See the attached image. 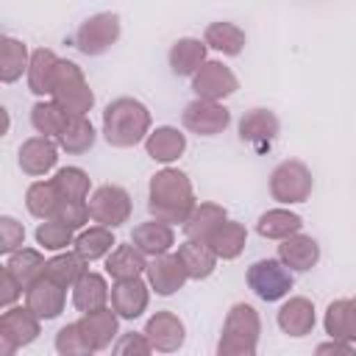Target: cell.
<instances>
[{
	"mask_svg": "<svg viewBox=\"0 0 356 356\" xmlns=\"http://www.w3.org/2000/svg\"><path fill=\"white\" fill-rule=\"evenodd\" d=\"M192 209H195V189L186 172L175 167H164L150 178L147 211L153 214V220L175 225V222H184Z\"/></svg>",
	"mask_w": 356,
	"mask_h": 356,
	"instance_id": "6da1fadb",
	"label": "cell"
},
{
	"mask_svg": "<svg viewBox=\"0 0 356 356\" xmlns=\"http://www.w3.org/2000/svg\"><path fill=\"white\" fill-rule=\"evenodd\" d=\"M150 131V111L136 97H117L103 111V136L111 147H134Z\"/></svg>",
	"mask_w": 356,
	"mask_h": 356,
	"instance_id": "7a4b0ae2",
	"label": "cell"
},
{
	"mask_svg": "<svg viewBox=\"0 0 356 356\" xmlns=\"http://www.w3.org/2000/svg\"><path fill=\"white\" fill-rule=\"evenodd\" d=\"M259 334H261L259 312L250 303H234L231 312L225 314L217 353L220 356H253L259 348Z\"/></svg>",
	"mask_w": 356,
	"mask_h": 356,
	"instance_id": "3957f363",
	"label": "cell"
},
{
	"mask_svg": "<svg viewBox=\"0 0 356 356\" xmlns=\"http://www.w3.org/2000/svg\"><path fill=\"white\" fill-rule=\"evenodd\" d=\"M61 108H67L70 114H86L95 106V95L81 72V67L75 61H64L58 58L56 67V81H53V95H50Z\"/></svg>",
	"mask_w": 356,
	"mask_h": 356,
	"instance_id": "277c9868",
	"label": "cell"
},
{
	"mask_svg": "<svg viewBox=\"0 0 356 356\" xmlns=\"http://www.w3.org/2000/svg\"><path fill=\"white\" fill-rule=\"evenodd\" d=\"M295 278H292V270L284 267L278 259H259L248 267V286L267 303L273 300H281L289 295Z\"/></svg>",
	"mask_w": 356,
	"mask_h": 356,
	"instance_id": "5b68a950",
	"label": "cell"
},
{
	"mask_svg": "<svg viewBox=\"0 0 356 356\" xmlns=\"http://www.w3.org/2000/svg\"><path fill=\"white\" fill-rule=\"evenodd\" d=\"M117 39H120V17L114 11L92 14L75 31V47L83 56H103Z\"/></svg>",
	"mask_w": 356,
	"mask_h": 356,
	"instance_id": "8992f818",
	"label": "cell"
},
{
	"mask_svg": "<svg viewBox=\"0 0 356 356\" xmlns=\"http://www.w3.org/2000/svg\"><path fill=\"white\" fill-rule=\"evenodd\" d=\"M312 172L303 161H281L270 175V195L278 203H303L312 195Z\"/></svg>",
	"mask_w": 356,
	"mask_h": 356,
	"instance_id": "52a82bcc",
	"label": "cell"
},
{
	"mask_svg": "<svg viewBox=\"0 0 356 356\" xmlns=\"http://www.w3.org/2000/svg\"><path fill=\"white\" fill-rule=\"evenodd\" d=\"M89 217L97 225L120 228L131 217V195L117 184H103L89 195Z\"/></svg>",
	"mask_w": 356,
	"mask_h": 356,
	"instance_id": "ba28073f",
	"label": "cell"
},
{
	"mask_svg": "<svg viewBox=\"0 0 356 356\" xmlns=\"http://www.w3.org/2000/svg\"><path fill=\"white\" fill-rule=\"evenodd\" d=\"M181 122H184L186 131H192L197 136H217V134H222L228 128L231 111L220 100L195 97L192 103H186V108L181 114Z\"/></svg>",
	"mask_w": 356,
	"mask_h": 356,
	"instance_id": "9c48e42d",
	"label": "cell"
},
{
	"mask_svg": "<svg viewBox=\"0 0 356 356\" xmlns=\"http://www.w3.org/2000/svg\"><path fill=\"white\" fill-rule=\"evenodd\" d=\"M192 89L203 100H222L239 89V81L222 61H203L192 75Z\"/></svg>",
	"mask_w": 356,
	"mask_h": 356,
	"instance_id": "30bf717a",
	"label": "cell"
},
{
	"mask_svg": "<svg viewBox=\"0 0 356 356\" xmlns=\"http://www.w3.org/2000/svg\"><path fill=\"white\" fill-rule=\"evenodd\" d=\"M145 273H147V284L156 295H175L186 281V270L178 259V253H159V256H150V261L145 264Z\"/></svg>",
	"mask_w": 356,
	"mask_h": 356,
	"instance_id": "8fae6325",
	"label": "cell"
},
{
	"mask_svg": "<svg viewBox=\"0 0 356 356\" xmlns=\"http://www.w3.org/2000/svg\"><path fill=\"white\" fill-rule=\"evenodd\" d=\"M64 300H67V289L53 278H47L44 273L25 289V306L39 320H56L64 312Z\"/></svg>",
	"mask_w": 356,
	"mask_h": 356,
	"instance_id": "7c38bea8",
	"label": "cell"
},
{
	"mask_svg": "<svg viewBox=\"0 0 356 356\" xmlns=\"http://www.w3.org/2000/svg\"><path fill=\"white\" fill-rule=\"evenodd\" d=\"M108 298H111V309L117 312V317H122V320H136V317L147 309L150 289H147V284L136 275V278L114 281Z\"/></svg>",
	"mask_w": 356,
	"mask_h": 356,
	"instance_id": "4fadbf2b",
	"label": "cell"
},
{
	"mask_svg": "<svg viewBox=\"0 0 356 356\" xmlns=\"http://www.w3.org/2000/svg\"><path fill=\"white\" fill-rule=\"evenodd\" d=\"M56 161H58V145L50 136L39 134V136H31L19 145V170L25 175L39 178V175L50 172L56 167Z\"/></svg>",
	"mask_w": 356,
	"mask_h": 356,
	"instance_id": "5bb4252c",
	"label": "cell"
},
{
	"mask_svg": "<svg viewBox=\"0 0 356 356\" xmlns=\"http://www.w3.org/2000/svg\"><path fill=\"white\" fill-rule=\"evenodd\" d=\"M142 334L147 337V342H150L153 350L172 353V350H178L184 345V334L186 331H184V323L178 320V314H172V312H156L147 320V325H145Z\"/></svg>",
	"mask_w": 356,
	"mask_h": 356,
	"instance_id": "9a60e30c",
	"label": "cell"
},
{
	"mask_svg": "<svg viewBox=\"0 0 356 356\" xmlns=\"http://www.w3.org/2000/svg\"><path fill=\"white\" fill-rule=\"evenodd\" d=\"M278 136V117L267 108H250L239 120V139L256 150H267Z\"/></svg>",
	"mask_w": 356,
	"mask_h": 356,
	"instance_id": "2e32d148",
	"label": "cell"
},
{
	"mask_svg": "<svg viewBox=\"0 0 356 356\" xmlns=\"http://www.w3.org/2000/svg\"><path fill=\"white\" fill-rule=\"evenodd\" d=\"M278 261L284 267H289L292 273H306L320 261V245L314 236L306 234H292L286 239H281L278 245Z\"/></svg>",
	"mask_w": 356,
	"mask_h": 356,
	"instance_id": "e0dca14e",
	"label": "cell"
},
{
	"mask_svg": "<svg viewBox=\"0 0 356 356\" xmlns=\"http://www.w3.org/2000/svg\"><path fill=\"white\" fill-rule=\"evenodd\" d=\"M86 342L92 350H103L111 345V339L117 337V328H120V317L114 309L103 306V309H95V312H86L81 320H78Z\"/></svg>",
	"mask_w": 356,
	"mask_h": 356,
	"instance_id": "ac0fdd59",
	"label": "cell"
},
{
	"mask_svg": "<svg viewBox=\"0 0 356 356\" xmlns=\"http://www.w3.org/2000/svg\"><path fill=\"white\" fill-rule=\"evenodd\" d=\"M0 331L17 345V348H25V345H31L36 337H39V331H42V325H39V317L25 306H8V312H3L0 314Z\"/></svg>",
	"mask_w": 356,
	"mask_h": 356,
	"instance_id": "d6986e66",
	"label": "cell"
},
{
	"mask_svg": "<svg viewBox=\"0 0 356 356\" xmlns=\"http://www.w3.org/2000/svg\"><path fill=\"white\" fill-rule=\"evenodd\" d=\"M142 142H145L147 156L153 161H161V164H170V161L181 159L184 150H186V136L172 125H161L156 131H147V136Z\"/></svg>",
	"mask_w": 356,
	"mask_h": 356,
	"instance_id": "ffe728a7",
	"label": "cell"
},
{
	"mask_svg": "<svg viewBox=\"0 0 356 356\" xmlns=\"http://www.w3.org/2000/svg\"><path fill=\"white\" fill-rule=\"evenodd\" d=\"M131 245L142 253V256H159L167 253L175 245V234L172 225L161 222V220H150V222H139L131 234Z\"/></svg>",
	"mask_w": 356,
	"mask_h": 356,
	"instance_id": "44dd1931",
	"label": "cell"
},
{
	"mask_svg": "<svg viewBox=\"0 0 356 356\" xmlns=\"http://www.w3.org/2000/svg\"><path fill=\"white\" fill-rule=\"evenodd\" d=\"M56 67H58V56L47 47H39L28 56V89L39 97L53 95V81H56Z\"/></svg>",
	"mask_w": 356,
	"mask_h": 356,
	"instance_id": "7402d4cb",
	"label": "cell"
},
{
	"mask_svg": "<svg viewBox=\"0 0 356 356\" xmlns=\"http://www.w3.org/2000/svg\"><path fill=\"white\" fill-rule=\"evenodd\" d=\"M245 242H248V231H245V225H239V222H234V220H222V222L206 236V245L211 248V253H214L217 259H225V261L236 259V256L245 250Z\"/></svg>",
	"mask_w": 356,
	"mask_h": 356,
	"instance_id": "603a6c76",
	"label": "cell"
},
{
	"mask_svg": "<svg viewBox=\"0 0 356 356\" xmlns=\"http://www.w3.org/2000/svg\"><path fill=\"white\" fill-rule=\"evenodd\" d=\"M278 328L286 337H306L314 328V306L309 298H289L278 309Z\"/></svg>",
	"mask_w": 356,
	"mask_h": 356,
	"instance_id": "cb8c5ba5",
	"label": "cell"
},
{
	"mask_svg": "<svg viewBox=\"0 0 356 356\" xmlns=\"http://www.w3.org/2000/svg\"><path fill=\"white\" fill-rule=\"evenodd\" d=\"M178 259H181L186 275L195 278V281L209 278V275L214 273V267H217V256L211 253V248H209L206 242L189 239V236H186V242L178 245Z\"/></svg>",
	"mask_w": 356,
	"mask_h": 356,
	"instance_id": "d4e9b609",
	"label": "cell"
},
{
	"mask_svg": "<svg viewBox=\"0 0 356 356\" xmlns=\"http://www.w3.org/2000/svg\"><path fill=\"white\" fill-rule=\"evenodd\" d=\"M72 303L78 312H95V309H103L108 303V286H106V278L97 275V273H83L72 286Z\"/></svg>",
	"mask_w": 356,
	"mask_h": 356,
	"instance_id": "484cf974",
	"label": "cell"
},
{
	"mask_svg": "<svg viewBox=\"0 0 356 356\" xmlns=\"http://www.w3.org/2000/svg\"><path fill=\"white\" fill-rule=\"evenodd\" d=\"M325 334L331 339L353 342L356 339V303L350 298H339L325 309Z\"/></svg>",
	"mask_w": 356,
	"mask_h": 356,
	"instance_id": "4316f807",
	"label": "cell"
},
{
	"mask_svg": "<svg viewBox=\"0 0 356 356\" xmlns=\"http://www.w3.org/2000/svg\"><path fill=\"white\" fill-rule=\"evenodd\" d=\"M95 136L97 134H95L92 122L86 120V114H70L64 128H61V134L56 136V142H58L61 150L78 156V153H86L95 145Z\"/></svg>",
	"mask_w": 356,
	"mask_h": 356,
	"instance_id": "83f0119b",
	"label": "cell"
},
{
	"mask_svg": "<svg viewBox=\"0 0 356 356\" xmlns=\"http://www.w3.org/2000/svg\"><path fill=\"white\" fill-rule=\"evenodd\" d=\"M203 61H206V44H203L200 39L184 36V39H178V42L170 47V70H172L178 78L195 75Z\"/></svg>",
	"mask_w": 356,
	"mask_h": 356,
	"instance_id": "f1b7e54d",
	"label": "cell"
},
{
	"mask_svg": "<svg viewBox=\"0 0 356 356\" xmlns=\"http://www.w3.org/2000/svg\"><path fill=\"white\" fill-rule=\"evenodd\" d=\"M11 259H8V264H6V270L11 273V278L19 284V289L25 292L42 273H44V256L39 253V250H33V248H17L14 253H8Z\"/></svg>",
	"mask_w": 356,
	"mask_h": 356,
	"instance_id": "f546056e",
	"label": "cell"
},
{
	"mask_svg": "<svg viewBox=\"0 0 356 356\" xmlns=\"http://www.w3.org/2000/svg\"><path fill=\"white\" fill-rule=\"evenodd\" d=\"M300 228H303V217L289 209H270L256 222V231L264 239H286V236L298 234Z\"/></svg>",
	"mask_w": 356,
	"mask_h": 356,
	"instance_id": "4dcf8cb0",
	"label": "cell"
},
{
	"mask_svg": "<svg viewBox=\"0 0 356 356\" xmlns=\"http://www.w3.org/2000/svg\"><path fill=\"white\" fill-rule=\"evenodd\" d=\"M145 256L134 248V245H117L106 253V273L114 278V281H122V278H136L145 273Z\"/></svg>",
	"mask_w": 356,
	"mask_h": 356,
	"instance_id": "1f68e13d",
	"label": "cell"
},
{
	"mask_svg": "<svg viewBox=\"0 0 356 356\" xmlns=\"http://www.w3.org/2000/svg\"><path fill=\"white\" fill-rule=\"evenodd\" d=\"M25 70H28V47L14 36L0 33V83L19 81Z\"/></svg>",
	"mask_w": 356,
	"mask_h": 356,
	"instance_id": "d6a6232c",
	"label": "cell"
},
{
	"mask_svg": "<svg viewBox=\"0 0 356 356\" xmlns=\"http://www.w3.org/2000/svg\"><path fill=\"white\" fill-rule=\"evenodd\" d=\"M222 220H228V214H225V209L222 206H217V203H195V209L189 211V217L184 220V234L189 236V239H200V242H206V236L222 222Z\"/></svg>",
	"mask_w": 356,
	"mask_h": 356,
	"instance_id": "836d02e7",
	"label": "cell"
},
{
	"mask_svg": "<svg viewBox=\"0 0 356 356\" xmlns=\"http://www.w3.org/2000/svg\"><path fill=\"white\" fill-rule=\"evenodd\" d=\"M203 44L222 56H239L245 47V31L234 22H211L203 33Z\"/></svg>",
	"mask_w": 356,
	"mask_h": 356,
	"instance_id": "e575fe53",
	"label": "cell"
},
{
	"mask_svg": "<svg viewBox=\"0 0 356 356\" xmlns=\"http://www.w3.org/2000/svg\"><path fill=\"white\" fill-rule=\"evenodd\" d=\"M114 236H111V228L106 225H92V228H83L75 239H72V248L81 259L86 261H95V259H103L111 248H114Z\"/></svg>",
	"mask_w": 356,
	"mask_h": 356,
	"instance_id": "d590c367",
	"label": "cell"
},
{
	"mask_svg": "<svg viewBox=\"0 0 356 356\" xmlns=\"http://www.w3.org/2000/svg\"><path fill=\"white\" fill-rule=\"evenodd\" d=\"M67 117H70V111L61 108L56 100H39V103L31 108V125L36 128V134L50 136V139H56V136L61 134Z\"/></svg>",
	"mask_w": 356,
	"mask_h": 356,
	"instance_id": "8d00e7d4",
	"label": "cell"
},
{
	"mask_svg": "<svg viewBox=\"0 0 356 356\" xmlns=\"http://www.w3.org/2000/svg\"><path fill=\"white\" fill-rule=\"evenodd\" d=\"M86 259H81L78 253H58L50 261H44V275L53 278L56 284H61L64 289L72 286L83 273H86Z\"/></svg>",
	"mask_w": 356,
	"mask_h": 356,
	"instance_id": "74e56055",
	"label": "cell"
},
{
	"mask_svg": "<svg viewBox=\"0 0 356 356\" xmlns=\"http://www.w3.org/2000/svg\"><path fill=\"white\" fill-rule=\"evenodd\" d=\"M58 203H61V197H58V192H56V186L50 181H36L25 192V206L39 220H50L56 214Z\"/></svg>",
	"mask_w": 356,
	"mask_h": 356,
	"instance_id": "f35d334b",
	"label": "cell"
},
{
	"mask_svg": "<svg viewBox=\"0 0 356 356\" xmlns=\"http://www.w3.org/2000/svg\"><path fill=\"white\" fill-rule=\"evenodd\" d=\"M50 184L56 186L61 200H86L89 195V175L81 167H61Z\"/></svg>",
	"mask_w": 356,
	"mask_h": 356,
	"instance_id": "ab89813d",
	"label": "cell"
},
{
	"mask_svg": "<svg viewBox=\"0 0 356 356\" xmlns=\"http://www.w3.org/2000/svg\"><path fill=\"white\" fill-rule=\"evenodd\" d=\"M72 228L58 222V220H42L39 228H36V242L44 248V250H64L67 245H72Z\"/></svg>",
	"mask_w": 356,
	"mask_h": 356,
	"instance_id": "60d3db41",
	"label": "cell"
},
{
	"mask_svg": "<svg viewBox=\"0 0 356 356\" xmlns=\"http://www.w3.org/2000/svg\"><path fill=\"white\" fill-rule=\"evenodd\" d=\"M56 350L61 356H86V353H95L89 348V342H86V337H83V331H81L78 323H67L56 334Z\"/></svg>",
	"mask_w": 356,
	"mask_h": 356,
	"instance_id": "b9f144b4",
	"label": "cell"
},
{
	"mask_svg": "<svg viewBox=\"0 0 356 356\" xmlns=\"http://www.w3.org/2000/svg\"><path fill=\"white\" fill-rule=\"evenodd\" d=\"M53 220H58V222L70 225L72 231H78V228H83L89 222V206H86V200H61L56 214H53Z\"/></svg>",
	"mask_w": 356,
	"mask_h": 356,
	"instance_id": "7bdbcfd3",
	"label": "cell"
},
{
	"mask_svg": "<svg viewBox=\"0 0 356 356\" xmlns=\"http://www.w3.org/2000/svg\"><path fill=\"white\" fill-rule=\"evenodd\" d=\"M22 245H25V228H22V222L14 220V217L0 214V256L14 253Z\"/></svg>",
	"mask_w": 356,
	"mask_h": 356,
	"instance_id": "ee69618b",
	"label": "cell"
},
{
	"mask_svg": "<svg viewBox=\"0 0 356 356\" xmlns=\"http://www.w3.org/2000/svg\"><path fill=\"white\" fill-rule=\"evenodd\" d=\"M120 356H125V353H136V356H147L153 348H150V342H147V337L145 334H125L120 342H117V348H114Z\"/></svg>",
	"mask_w": 356,
	"mask_h": 356,
	"instance_id": "f6af8a7d",
	"label": "cell"
},
{
	"mask_svg": "<svg viewBox=\"0 0 356 356\" xmlns=\"http://www.w3.org/2000/svg\"><path fill=\"white\" fill-rule=\"evenodd\" d=\"M19 284L11 278V273L0 264V309H8L11 303H17V298H19Z\"/></svg>",
	"mask_w": 356,
	"mask_h": 356,
	"instance_id": "bcb514c9",
	"label": "cell"
},
{
	"mask_svg": "<svg viewBox=\"0 0 356 356\" xmlns=\"http://www.w3.org/2000/svg\"><path fill=\"white\" fill-rule=\"evenodd\" d=\"M317 353H342V356H350V353H353V348H350V342H342V339H331V342H323V345H317Z\"/></svg>",
	"mask_w": 356,
	"mask_h": 356,
	"instance_id": "7dc6e473",
	"label": "cell"
},
{
	"mask_svg": "<svg viewBox=\"0 0 356 356\" xmlns=\"http://www.w3.org/2000/svg\"><path fill=\"white\" fill-rule=\"evenodd\" d=\"M14 350H17V345H14V342L0 331V356H11Z\"/></svg>",
	"mask_w": 356,
	"mask_h": 356,
	"instance_id": "c3c4849f",
	"label": "cell"
},
{
	"mask_svg": "<svg viewBox=\"0 0 356 356\" xmlns=\"http://www.w3.org/2000/svg\"><path fill=\"white\" fill-rule=\"evenodd\" d=\"M8 128H11V117H8V111L0 106V136H6Z\"/></svg>",
	"mask_w": 356,
	"mask_h": 356,
	"instance_id": "681fc988",
	"label": "cell"
}]
</instances>
